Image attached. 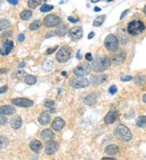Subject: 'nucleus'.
Returning a JSON list of instances; mask_svg holds the SVG:
<instances>
[{
  "label": "nucleus",
  "instance_id": "1",
  "mask_svg": "<svg viewBox=\"0 0 146 160\" xmlns=\"http://www.w3.org/2000/svg\"><path fill=\"white\" fill-rule=\"evenodd\" d=\"M110 65V60L106 56H100L93 61L91 67L96 72H102L107 70Z\"/></svg>",
  "mask_w": 146,
  "mask_h": 160
},
{
  "label": "nucleus",
  "instance_id": "2",
  "mask_svg": "<svg viewBox=\"0 0 146 160\" xmlns=\"http://www.w3.org/2000/svg\"><path fill=\"white\" fill-rule=\"evenodd\" d=\"M114 134L118 139L123 142H129L132 138L130 129L124 125H119L117 126L114 130Z\"/></svg>",
  "mask_w": 146,
  "mask_h": 160
},
{
  "label": "nucleus",
  "instance_id": "3",
  "mask_svg": "<svg viewBox=\"0 0 146 160\" xmlns=\"http://www.w3.org/2000/svg\"><path fill=\"white\" fill-rule=\"evenodd\" d=\"M144 30H145V25L140 20H133L128 24V32L131 35L136 36V35L140 34Z\"/></svg>",
  "mask_w": 146,
  "mask_h": 160
},
{
  "label": "nucleus",
  "instance_id": "4",
  "mask_svg": "<svg viewBox=\"0 0 146 160\" xmlns=\"http://www.w3.org/2000/svg\"><path fill=\"white\" fill-rule=\"evenodd\" d=\"M71 55H72V49L67 45L63 46L62 48L57 52L56 59L58 60V62L64 63L70 59Z\"/></svg>",
  "mask_w": 146,
  "mask_h": 160
},
{
  "label": "nucleus",
  "instance_id": "5",
  "mask_svg": "<svg viewBox=\"0 0 146 160\" xmlns=\"http://www.w3.org/2000/svg\"><path fill=\"white\" fill-rule=\"evenodd\" d=\"M88 83H89L88 80L84 77H72L69 79V86L76 89L86 87Z\"/></svg>",
  "mask_w": 146,
  "mask_h": 160
},
{
  "label": "nucleus",
  "instance_id": "6",
  "mask_svg": "<svg viewBox=\"0 0 146 160\" xmlns=\"http://www.w3.org/2000/svg\"><path fill=\"white\" fill-rule=\"evenodd\" d=\"M104 45L107 49L111 52H115L118 49V40L114 35L110 34L105 39Z\"/></svg>",
  "mask_w": 146,
  "mask_h": 160
},
{
  "label": "nucleus",
  "instance_id": "7",
  "mask_svg": "<svg viewBox=\"0 0 146 160\" xmlns=\"http://www.w3.org/2000/svg\"><path fill=\"white\" fill-rule=\"evenodd\" d=\"M91 69H92V67H91V65L89 63H88V62H83V63L79 64L74 69V74L78 77L86 76V75L89 74Z\"/></svg>",
  "mask_w": 146,
  "mask_h": 160
},
{
  "label": "nucleus",
  "instance_id": "8",
  "mask_svg": "<svg viewBox=\"0 0 146 160\" xmlns=\"http://www.w3.org/2000/svg\"><path fill=\"white\" fill-rule=\"evenodd\" d=\"M62 19L56 15H48L44 18V25L47 28H53L58 26L61 23Z\"/></svg>",
  "mask_w": 146,
  "mask_h": 160
},
{
  "label": "nucleus",
  "instance_id": "9",
  "mask_svg": "<svg viewBox=\"0 0 146 160\" xmlns=\"http://www.w3.org/2000/svg\"><path fill=\"white\" fill-rule=\"evenodd\" d=\"M12 104L18 107L28 108L33 105V101L27 98H15L12 100Z\"/></svg>",
  "mask_w": 146,
  "mask_h": 160
},
{
  "label": "nucleus",
  "instance_id": "10",
  "mask_svg": "<svg viewBox=\"0 0 146 160\" xmlns=\"http://www.w3.org/2000/svg\"><path fill=\"white\" fill-rule=\"evenodd\" d=\"M69 36L73 40H80L83 36V28L82 27H74L69 32Z\"/></svg>",
  "mask_w": 146,
  "mask_h": 160
},
{
  "label": "nucleus",
  "instance_id": "11",
  "mask_svg": "<svg viewBox=\"0 0 146 160\" xmlns=\"http://www.w3.org/2000/svg\"><path fill=\"white\" fill-rule=\"evenodd\" d=\"M14 43L10 40H7L0 47V54L2 55H8L13 49Z\"/></svg>",
  "mask_w": 146,
  "mask_h": 160
},
{
  "label": "nucleus",
  "instance_id": "12",
  "mask_svg": "<svg viewBox=\"0 0 146 160\" xmlns=\"http://www.w3.org/2000/svg\"><path fill=\"white\" fill-rule=\"evenodd\" d=\"M57 150H58L57 142H55L54 141H49V142H47L46 145V149H45L46 154H49V155L54 154V153L56 152Z\"/></svg>",
  "mask_w": 146,
  "mask_h": 160
},
{
  "label": "nucleus",
  "instance_id": "13",
  "mask_svg": "<svg viewBox=\"0 0 146 160\" xmlns=\"http://www.w3.org/2000/svg\"><path fill=\"white\" fill-rule=\"evenodd\" d=\"M16 112V108L12 105H4L0 106V115L2 116H10Z\"/></svg>",
  "mask_w": 146,
  "mask_h": 160
},
{
  "label": "nucleus",
  "instance_id": "14",
  "mask_svg": "<svg viewBox=\"0 0 146 160\" xmlns=\"http://www.w3.org/2000/svg\"><path fill=\"white\" fill-rule=\"evenodd\" d=\"M117 117H118V112L114 110H110V112L106 114V116H105L104 121L106 124H113V123L116 120Z\"/></svg>",
  "mask_w": 146,
  "mask_h": 160
},
{
  "label": "nucleus",
  "instance_id": "15",
  "mask_svg": "<svg viewBox=\"0 0 146 160\" xmlns=\"http://www.w3.org/2000/svg\"><path fill=\"white\" fill-rule=\"evenodd\" d=\"M106 79V74H97V75H93L91 77V83L93 86H98L104 82Z\"/></svg>",
  "mask_w": 146,
  "mask_h": 160
},
{
  "label": "nucleus",
  "instance_id": "16",
  "mask_svg": "<svg viewBox=\"0 0 146 160\" xmlns=\"http://www.w3.org/2000/svg\"><path fill=\"white\" fill-rule=\"evenodd\" d=\"M55 135L53 133V131H51L49 129H46L42 130V133H41V138L43 139L44 141L46 142H49V141H53V139L54 138Z\"/></svg>",
  "mask_w": 146,
  "mask_h": 160
},
{
  "label": "nucleus",
  "instance_id": "17",
  "mask_svg": "<svg viewBox=\"0 0 146 160\" xmlns=\"http://www.w3.org/2000/svg\"><path fill=\"white\" fill-rule=\"evenodd\" d=\"M65 126V121L61 117H56L52 122L53 129L60 131Z\"/></svg>",
  "mask_w": 146,
  "mask_h": 160
},
{
  "label": "nucleus",
  "instance_id": "18",
  "mask_svg": "<svg viewBox=\"0 0 146 160\" xmlns=\"http://www.w3.org/2000/svg\"><path fill=\"white\" fill-rule=\"evenodd\" d=\"M11 127L14 129H18L22 126V119L20 116H16L11 120Z\"/></svg>",
  "mask_w": 146,
  "mask_h": 160
},
{
  "label": "nucleus",
  "instance_id": "19",
  "mask_svg": "<svg viewBox=\"0 0 146 160\" xmlns=\"http://www.w3.org/2000/svg\"><path fill=\"white\" fill-rule=\"evenodd\" d=\"M38 121L42 125H48L50 121V116L48 112H42V114L39 116L38 117Z\"/></svg>",
  "mask_w": 146,
  "mask_h": 160
},
{
  "label": "nucleus",
  "instance_id": "20",
  "mask_svg": "<svg viewBox=\"0 0 146 160\" xmlns=\"http://www.w3.org/2000/svg\"><path fill=\"white\" fill-rule=\"evenodd\" d=\"M29 146H30V148H31V150L36 153L40 152L41 150L42 149V142H41L40 141H38V140L31 141V142H30Z\"/></svg>",
  "mask_w": 146,
  "mask_h": 160
},
{
  "label": "nucleus",
  "instance_id": "21",
  "mask_svg": "<svg viewBox=\"0 0 146 160\" xmlns=\"http://www.w3.org/2000/svg\"><path fill=\"white\" fill-rule=\"evenodd\" d=\"M105 152L106 154L110 155V156L115 155L118 152V147L115 145H109L105 149Z\"/></svg>",
  "mask_w": 146,
  "mask_h": 160
},
{
  "label": "nucleus",
  "instance_id": "22",
  "mask_svg": "<svg viewBox=\"0 0 146 160\" xmlns=\"http://www.w3.org/2000/svg\"><path fill=\"white\" fill-rule=\"evenodd\" d=\"M125 58H126V54L124 52H121L113 58V62L115 65H120L124 62Z\"/></svg>",
  "mask_w": 146,
  "mask_h": 160
},
{
  "label": "nucleus",
  "instance_id": "23",
  "mask_svg": "<svg viewBox=\"0 0 146 160\" xmlns=\"http://www.w3.org/2000/svg\"><path fill=\"white\" fill-rule=\"evenodd\" d=\"M84 104L88 105H94L97 103V96L95 94H90L84 99Z\"/></svg>",
  "mask_w": 146,
  "mask_h": 160
},
{
  "label": "nucleus",
  "instance_id": "24",
  "mask_svg": "<svg viewBox=\"0 0 146 160\" xmlns=\"http://www.w3.org/2000/svg\"><path fill=\"white\" fill-rule=\"evenodd\" d=\"M136 124L138 127L144 128L146 127V116H140L136 120Z\"/></svg>",
  "mask_w": 146,
  "mask_h": 160
},
{
  "label": "nucleus",
  "instance_id": "25",
  "mask_svg": "<svg viewBox=\"0 0 146 160\" xmlns=\"http://www.w3.org/2000/svg\"><path fill=\"white\" fill-rule=\"evenodd\" d=\"M67 32H68V27H67L66 24H62L57 28L56 30V34L58 35V36H64L66 34Z\"/></svg>",
  "mask_w": 146,
  "mask_h": 160
},
{
  "label": "nucleus",
  "instance_id": "26",
  "mask_svg": "<svg viewBox=\"0 0 146 160\" xmlns=\"http://www.w3.org/2000/svg\"><path fill=\"white\" fill-rule=\"evenodd\" d=\"M33 16V12L31 10H24L21 13H20V18L22 19V20H29L31 17H32Z\"/></svg>",
  "mask_w": 146,
  "mask_h": 160
},
{
  "label": "nucleus",
  "instance_id": "27",
  "mask_svg": "<svg viewBox=\"0 0 146 160\" xmlns=\"http://www.w3.org/2000/svg\"><path fill=\"white\" fill-rule=\"evenodd\" d=\"M24 82H26L28 85H33L36 83L37 78L34 75H31V74H28L24 77Z\"/></svg>",
  "mask_w": 146,
  "mask_h": 160
},
{
  "label": "nucleus",
  "instance_id": "28",
  "mask_svg": "<svg viewBox=\"0 0 146 160\" xmlns=\"http://www.w3.org/2000/svg\"><path fill=\"white\" fill-rule=\"evenodd\" d=\"M10 25V20H6V19H1V20H0V31L4 30V29L9 28Z\"/></svg>",
  "mask_w": 146,
  "mask_h": 160
},
{
  "label": "nucleus",
  "instance_id": "29",
  "mask_svg": "<svg viewBox=\"0 0 146 160\" xmlns=\"http://www.w3.org/2000/svg\"><path fill=\"white\" fill-rule=\"evenodd\" d=\"M105 18L106 16H98L93 21V26L95 27H100L105 21Z\"/></svg>",
  "mask_w": 146,
  "mask_h": 160
},
{
  "label": "nucleus",
  "instance_id": "30",
  "mask_svg": "<svg viewBox=\"0 0 146 160\" xmlns=\"http://www.w3.org/2000/svg\"><path fill=\"white\" fill-rule=\"evenodd\" d=\"M8 143H9V140L6 137L4 136H0V150L6 148L8 146Z\"/></svg>",
  "mask_w": 146,
  "mask_h": 160
},
{
  "label": "nucleus",
  "instance_id": "31",
  "mask_svg": "<svg viewBox=\"0 0 146 160\" xmlns=\"http://www.w3.org/2000/svg\"><path fill=\"white\" fill-rule=\"evenodd\" d=\"M41 25H42V23L39 20H34L33 22L29 25V29L30 30H37L38 28H40Z\"/></svg>",
  "mask_w": 146,
  "mask_h": 160
},
{
  "label": "nucleus",
  "instance_id": "32",
  "mask_svg": "<svg viewBox=\"0 0 146 160\" xmlns=\"http://www.w3.org/2000/svg\"><path fill=\"white\" fill-rule=\"evenodd\" d=\"M42 1H36V0H29L28 2V6L31 8H35L39 4H41Z\"/></svg>",
  "mask_w": 146,
  "mask_h": 160
},
{
  "label": "nucleus",
  "instance_id": "33",
  "mask_svg": "<svg viewBox=\"0 0 146 160\" xmlns=\"http://www.w3.org/2000/svg\"><path fill=\"white\" fill-rule=\"evenodd\" d=\"M54 7L51 6V5H48V4H44L42 5V7H41V12H48L50 11L53 10Z\"/></svg>",
  "mask_w": 146,
  "mask_h": 160
},
{
  "label": "nucleus",
  "instance_id": "34",
  "mask_svg": "<svg viewBox=\"0 0 146 160\" xmlns=\"http://www.w3.org/2000/svg\"><path fill=\"white\" fill-rule=\"evenodd\" d=\"M43 67H44L45 70H51L53 67V62H50V61H47V62H46L44 63V65H43Z\"/></svg>",
  "mask_w": 146,
  "mask_h": 160
},
{
  "label": "nucleus",
  "instance_id": "35",
  "mask_svg": "<svg viewBox=\"0 0 146 160\" xmlns=\"http://www.w3.org/2000/svg\"><path fill=\"white\" fill-rule=\"evenodd\" d=\"M54 105V100H46L44 101V106L46 108H51Z\"/></svg>",
  "mask_w": 146,
  "mask_h": 160
},
{
  "label": "nucleus",
  "instance_id": "36",
  "mask_svg": "<svg viewBox=\"0 0 146 160\" xmlns=\"http://www.w3.org/2000/svg\"><path fill=\"white\" fill-rule=\"evenodd\" d=\"M117 91H118V88H117V87L115 86V85H112V86H110V87H109V92H110L111 95L115 94L117 92Z\"/></svg>",
  "mask_w": 146,
  "mask_h": 160
},
{
  "label": "nucleus",
  "instance_id": "37",
  "mask_svg": "<svg viewBox=\"0 0 146 160\" xmlns=\"http://www.w3.org/2000/svg\"><path fill=\"white\" fill-rule=\"evenodd\" d=\"M57 49H58V45L54 46V47H53V48L47 49H46V54L49 55V54H53V53H54V52H55V51H56Z\"/></svg>",
  "mask_w": 146,
  "mask_h": 160
},
{
  "label": "nucleus",
  "instance_id": "38",
  "mask_svg": "<svg viewBox=\"0 0 146 160\" xmlns=\"http://www.w3.org/2000/svg\"><path fill=\"white\" fill-rule=\"evenodd\" d=\"M7 122H8V118L4 116L0 115V125H3L6 124Z\"/></svg>",
  "mask_w": 146,
  "mask_h": 160
},
{
  "label": "nucleus",
  "instance_id": "39",
  "mask_svg": "<svg viewBox=\"0 0 146 160\" xmlns=\"http://www.w3.org/2000/svg\"><path fill=\"white\" fill-rule=\"evenodd\" d=\"M68 20L72 23H76L77 22V21H79L78 18H76V17H73V16H68Z\"/></svg>",
  "mask_w": 146,
  "mask_h": 160
},
{
  "label": "nucleus",
  "instance_id": "40",
  "mask_svg": "<svg viewBox=\"0 0 146 160\" xmlns=\"http://www.w3.org/2000/svg\"><path fill=\"white\" fill-rule=\"evenodd\" d=\"M8 87L7 85H5V86H3L0 87V94H3V93H5V92L8 91Z\"/></svg>",
  "mask_w": 146,
  "mask_h": 160
},
{
  "label": "nucleus",
  "instance_id": "41",
  "mask_svg": "<svg viewBox=\"0 0 146 160\" xmlns=\"http://www.w3.org/2000/svg\"><path fill=\"white\" fill-rule=\"evenodd\" d=\"M132 79V76H124L123 78H121V80H122L123 82H127V81H131Z\"/></svg>",
  "mask_w": 146,
  "mask_h": 160
},
{
  "label": "nucleus",
  "instance_id": "42",
  "mask_svg": "<svg viewBox=\"0 0 146 160\" xmlns=\"http://www.w3.org/2000/svg\"><path fill=\"white\" fill-rule=\"evenodd\" d=\"M85 59L88 61H93L92 54H90V53H87V54H85Z\"/></svg>",
  "mask_w": 146,
  "mask_h": 160
},
{
  "label": "nucleus",
  "instance_id": "43",
  "mask_svg": "<svg viewBox=\"0 0 146 160\" xmlns=\"http://www.w3.org/2000/svg\"><path fill=\"white\" fill-rule=\"evenodd\" d=\"M12 35V32H3L1 36V37H7V36H10Z\"/></svg>",
  "mask_w": 146,
  "mask_h": 160
},
{
  "label": "nucleus",
  "instance_id": "44",
  "mask_svg": "<svg viewBox=\"0 0 146 160\" xmlns=\"http://www.w3.org/2000/svg\"><path fill=\"white\" fill-rule=\"evenodd\" d=\"M17 39H18L19 41H23V40H24V35L23 34V33H21V34H20L18 36V37H17Z\"/></svg>",
  "mask_w": 146,
  "mask_h": 160
},
{
  "label": "nucleus",
  "instance_id": "45",
  "mask_svg": "<svg viewBox=\"0 0 146 160\" xmlns=\"http://www.w3.org/2000/svg\"><path fill=\"white\" fill-rule=\"evenodd\" d=\"M128 12H129V10H125V11H124V12L122 13V15H121V16H120V20H122V19H123L124 16H126L127 13H128Z\"/></svg>",
  "mask_w": 146,
  "mask_h": 160
},
{
  "label": "nucleus",
  "instance_id": "46",
  "mask_svg": "<svg viewBox=\"0 0 146 160\" xmlns=\"http://www.w3.org/2000/svg\"><path fill=\"white\" fill-rule=\"evenodd\" d=\"M18 0H8V2L11 4H14V5H16V4L18 3Z\"/></svg>",
  "mask_w": 146,
  "mask_h": 160
},
{
  "label": "nucleus",
  "instance_id": "47",
  "mask_svg": "<svg viewBox=\"0 0 146 160\" xmlns=\"http://www.w3.org/2000/svg\"><path fill=\"white\" fill-rule=\"evenodd\" d=\"M76 58H78V59H81L82 58V56L80 55V49H79L77 51V54H76Z\"/></svg>",
  "mask_w": 146,
  "mask_h": 160
},
{
  "label": "nucleus",
  "instance_id": "48",
  "mask_svg": "<svg viewBox=\"0 0 146 160\" xmlns=\"http://www.w3.org/2000/svg\"><path fill=\"white\" fill-rule=\"evenodd\" d=\"M94 36H95V33H94L93 32H90V33H89V34H88V39H92Z\"/></svg>",
  "mask_w": 146,
  "mask_h": 160
},
{
  "label": "nucleus",
  "instance_id": "49",
  "mask_svg": "<svg viewBox=\"0 0 146 160\" xmlns=\"http://www.w3.org/2000/svg\"><path fill=\"white\" fill-rule=\"evenodd\" d=\"M102 160H117V159L113 158H110V157H105V158H102Z\"/></svg>",
  "mask_w": 146,
  "mask_h": 160
},
{
  "label": "nucleus",
  "instance_id": "50",
  "mask_svg": "<svg viewBox=\"0 0 146 160\" xmlns=\"http://www.w3.org/2000/svg\"><path fill=\"white\" fill-rule=\"evenodd\" d=\"M24 66H25V62H21L18 65V67H24Z\"/></svg>",
  "mask_w": 146,
  "mask_h": 160
},
{
  "label": "nucleus",
  "instance_id": "51",
  "mask_svg": "<svg viewBox=\"0 0 146 160\" xmlns=\"http://www.w3.org/2000/svg\"><path fill=\"white\" fill-rule=\"evenodd\" d=\"M94 11H95V12H100L101 8H99L98 7H96L94 8Z\"/></svg>",
  "mask_w": 146,
  "mask_h": 160
},
{
  "label": "nucleus",
  "instance_id": "52",
  "mask_svg": "<svg viewBox=\"0 0 146 160\" xmlns=\"http://www.w3.org/2000/svg\"><path fill=\"white\" fill-rule=\"evenodd\" d=\"M143 100H144V103H146V94H144V96H143Z\"/></svg>",
  "mask_w": 146,
  "mask_h": 160
},
{
  "label": "nucleus",
  "instance_id": "53",
  "mask_svg": "<svg viewBox=\"0 0 146 160\" xmlns=\"http://www.w3.org/2000/svg\"><path fill=\"white\" fill-rule=\"evenodd\" d=\"M91 2H99V0H91Z\"/></svg>",
  "mask_w": 146,
  "mask_h": 160
},
{
  "label": "nucleus",
  "instance_id": "54",
  "mask_svg": "<svg viewBox=\"0 0 146 160\" xmlns=\"http://www.w3.org/2000/svg\"><path fill=\"white\" fill-rule=\"evenodd\" d=\"M66 74H67V73L65 72V71H63V72L62 73V75H64V76H65V75H66Z\"/></svg>",
  "mask_w": 146,
  "mask_h": 160
},
{
  "label": "nucleus",
  "instance_id": "55",
  "mask_svg": "<svg viewBox=\"0 0 146 160\" xmlns=\"http://www.w3.org/2000/svg\"><path fill=\"white\" fill-rule=\"evenodd\" d=\"M144 14H145V16H146V6L144 7Z\"/></svg>",
  "mask_w": 146,
  "mask_h": 160
},
{
  "label": "nucleus",
  "instance_id": "56",
  "mask_svg": "<svg viewBox=\"0 0 146 160\" xmlns=\"http://www.w3.org/2000/svg\"><path fill=\"white\" fill-rule=\"evenodd\" d=\"M88 160H92V159H88Z\"/></svg>",
  "mask_w": 146,
  "mask_h": 160
}]
</instances>
